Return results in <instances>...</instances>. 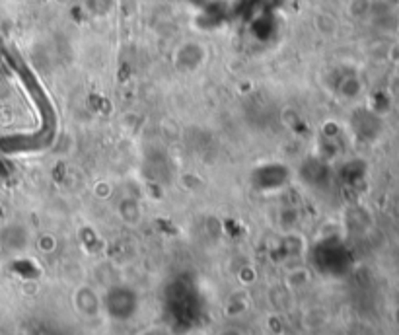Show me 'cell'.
I'll list each match as a JSON object with an SVG mask.
<instances>
[{
    "label": "cell",
    "instance_id": "6da1fadb",
    "mask_svg": "<svg viewBox=\"0 0 399 335\" xmlns=\"http://www.w3.org/2000/svg\"><path fill=\"white\" fill-rule=\"evenodd\" d=\"M138 292L129 285H109L102 295V312H106L111 320L129 322L138 314Z\"/></svg>",
    "mask_w": 399,
    "mask_h": 335
},
{
    "label": "cell",
    "instance_id": "7a4b0ae2",
    "mask_svg": "<svg viewBox=\"0 0 399 335\" xmlns=\"http://www.w3.org/2000/svg\"><path fill=\"white\" fill-rule=\"evenodd\" d=\"M209 62V47L199 39H185L173 49L172 67L181 77H193Z\"/></svg>",
    "mask_w": 399,
    "mask_h": 335
},
{
    "label": "cell",
    "instance_id": "3957f363",
    "mask_svg": "<svg viewBox=\"0 0 399 335\" xmlns=\"http://www.w3.org/2000/svg\"><path fill=\"white\" fill-rule=\"evenodd\" d=\"M31 242H33V232L28 222L12 219L0 224V253L23 256L30 250Z\"/></svg>",
    "mask_w": 399,
    "mask_h": 335
},
{
    "label": "cell",
    "instance_id": "277c9868",
    "mask_svg": "<svg viewBox=\"0 0 399 335\" xmlns=\"http://www.w3.org/2000/svg\"><path fill=\"white\" fill-rule=\"evenodd\" d=\"M72 308L84 320H94L102 314V295L90 285H80L72 290Z\"/></svg>",
    "mask_w": 399,
    "mask_h": 335
},
{
    "label": "cell",
    "instance_id": "5b68a950",
    "mask_svg": "<svg viewBox=\"0 0 399 335\" xmlns=\"http://www.w3.org/2000/svg\"><path fill=\"white\" fill-rule=\"evenodd\" d=\"M115 214L125 226H141L144 221V207L143 203L135 197V195H123V197L115 203Z\"/></svg>",
    "mask_w": 399,
    "mask_h": 335
},
{
    "label": "cell",
    "instance_id": "8992f818",
    "mask_svg": "<svg viewBox=\"0 0 399 335\" xmlns=\"http://www.w3.org/2000/svg\"><path fill=\"white\" fill-rule=\"evenodd\" d=\"M335 94L337 98L343 99V101H356L364 94V84H362L361 77L359 75H345L337 80V86H335Z\"/></svg>",
    "mask_w": 399,
    "mask_h": 335
},
{
    "label": "cell",
    "instance_id": "52a82bcc",
    "mask_svg": "<svg viewBox=\"0 0 399 335\" xmlns=\"http://www.w3.org/2000/svg\"><path fill=\"white\" fill-rule=\"evenodd\" d=\"M310 282H312V271L304 265L293 267L285 275V289L288 292H300L310 287Z\"/></svg>",
    "mask_w": 399,
    "mask_h": 335
},
{
    "label": "cell",
    "instance_id": "ba28073f",
    "mask_svg": "<svg viewBox=\"0 0 399 335\" xmlns=\"http://www.w3.org/2000/svg\"><path fill=\"white\" fill-rule=\"evenodd\" d=\"M300 224V211L296 207H283L277 214V226L285 234H294V230Z\"/></svg>",
    "mask_w": 399,
    "mask_h": 335
},
{
    "label": "cell",
    "instance_id": "9c48e42d",
    "mask_svg": "<svg viewBox=\"0 0 399 335\" xmlns=\"http://www.w3.org/2000/svg\"><path fill=\"white\" fill-rule=\"evenodd\" d=\"M314 26H316V30L319 31L322 35H325V38H332V35H335L337 30H339L337 20H335L332 14H327V12H319V14L314 18Z\"/></svg>",
    "mask_w": 399,
    "mask_h": 335
},
{
    "label": "cell",
    "instance_id": "30bf717a",
    "mask_svg": "<svg viewBox=\"0 0 399 335\" xmlns=\"http://www.w3.org/2000/svg\"><path fill=\"white\" fill-rule=\"evenodd\" d=\"M325 322H327V312H325L324 308H308L304 316H302V324H304V328L310 329V331H314V329L322 328Z\"/></svg>",
    "mask_w": 399,
    "mask_h": 335
},
{
    "label": "cell",
    "instance_id": "8fae6325",
    "mask_svg": "<svg viewBox=\"0 0 399 335\" xmlns=\"http://www.w3.org/2000/svg\"><path fill=\"white\" fill-rule=\"evenodd\" d=\"M92 193L98 199H109L114 195V183L109 180H99L92 185Z\"/></svg>",
    "mask_w": 399,
    "mask_h": 335
},
{
    "label": "cell",
    "instance_id": "7c38bea8",
    "mask_svg": "<svg viewBox=\"0 0 399 335\" xmlns=\"http://www.w3.org/2000/svg\"><path fill=\"white\" fill-rule=\"evenodd\" d=\"M370 8H372V2H370V0H351V4H349V14L353 16V18H362V16L368 14Z\"/></svg>",
    "mask_w": 399,
    "mask_h": 335
},
{
    "label": "cell",
    "instance_id": "4fadbf2b",
    "mask_svg": "<svg viewBox=\"0 0 399 335\" xmlns=\"http://www.w3.org/2000/svg\"><path fill=\"white\" fill-rule=\"evenodd\" d=\"M38 246L41 251H53L55 246H57V240L51 234H43V236H39Z\"/></svg>",
    "mask_w": 399,
    "mask_h": 335
},
{
    "label": "cell",
    "instance_id": "5bb4252c",
    "mask_svg": "<svg viewBox=\"0 0 399 335\" xmlns=\"http://www.w3.org/2000/svg\"><path fill=\"white\" fill-rule=\"evenodd\" d=\"M214 335H246V331L240 326H224V328H220Z\"/></svg>",
    "mask_w": 399,
    "mask_h": 335
},
{
    "label": "cell",
    "instance_id": "9a60e30c",
    "mask_svg": "<svg viewBox=\"0 0 399 335\" xmlns=\"http://www.w3.org/2000/svg\"><path fill=\"white\" fill-rule=\"evenodd\" d=\"M138 335H170V334H168V329L162 328V326H151V328L143 329Z\"/></svg>",
    "mask_w": 399,
    "mask_h": 335
},
{
    "label": "cell",
    "instance_id": "2e32d148",
    "mask_svg": "<svg viewBox=\"0 0 399 335\" xmlns=\"http://www.w3.org/2000/svg\"><path fill=\"white\" fill-rule=\"evenodd\" d=\"M0 224H2V219H0Z\"/></svg>",
    "mask_w": 399,
    "mask_h": 335
}]
</instances>
